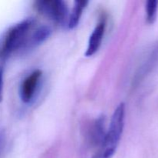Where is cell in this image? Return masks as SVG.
I'll return each mask as SVG.
<instances>
[{"label": "cell", "instance_id": "1", "mask_svg": "<svg viewBox=\"0 0 158 158\" xmlns=\"http://www.w3.org/2000/svg\"><path fill=\"white\" fill-rule=\"evenodd\" d=\"M36 21L26 19L9 28L0 40V61L20 50L35 47L33 35Z\"/></svg>", "mask_w": 158, "mask_h": 158}, {"label": "cell", "instance_id": "2", "mask_svg": "<svg viewBox=\"0 0 158 158\" xmlns=\"http://www.w3.org/2000/svg\"><path fill=\"white\" fill-rule=\"evenodd\" d=\"M125 123V104L121 103L114 110L108 131L105 134L102 150L99 154L103 158H111L115 153L123 134Z\"/></svg>", "mask_w": 158, "mask_h": 158}, {"label": "cell", "instance_id": "3", "mask_svg": "<svg viewBox=\"0 0 158 158\" xmlns=\"http://www.w3.org/2000/svg\"><path fill=\"white\" fill-rule=\"evenodd\" d=\"M34 8L40 14L59 25H65L68 19L67 5L62 0H39Z\"/></svg>", "mask_w": 158, "mask_h": 158}, {"label": "cell", "instance_id": "4", "mask_svg": "<svg viewBox=\"0 0 158 158\" xmlns=\"http://www.w3.org/2000/svg\"><path fill=\"white\" fill-rule=\"evenodd\" d=\"M42 73L40 69H35L24 79L20 86V98L25 103H30L35 96L36 89L40 84L42 77Z\"/></svg>", "mask_w": 158, "mask_h": 158}, {"label": "cell", "instance_id": "5", "mask_svg": "<svg viewBox=\"0 0 158 158\" xmlns=\"http://www.w3.org/2000/svg\"><path fill=\"white\" fill-rule=\"evenodd\" d=\"M106 26V18L102 17L100 19V22L98 23V24L94 28L90 36H89V41H88L87 49H86V52H85L86 56H92L100 49V46L102 44V42H103V36H104Z\"/></svg>", "mask_w": 158, "mask_h": 158}, {"label": "cell", "instance_id": "6", "mask_svg": "<svg viewBox=\"0 0 158 158\" xmlns=\"http://www.w3.org/2000/svg\"><path fill=\"white\" fill-rule=\"evenodd\" d=\"M88 3H89L88 1H79V0L75 1L72 12L68 18L67 25L69 29H74L78 26L83 10L86 9Z\"/></svg>", "mask_w": 158, "mask_h": 158}, {"label": "cell", "instance_id": "7", "mask_svg": "<svg viewBox=\"0 0 158 158\" xmlns=\"http://www.w3.org/2000/svg\"><path fill=\"white\" fill-rule=\"evenodd\" d=\"M145 10H146L147 23L150 25L154 24L157 19L158 11L157 0H149L147 2Z\"/></svg>", "mask_w": 158, "mask_h": 158}, {"label": "cell", "instance_id": "8", "mask_svg": "<svg viewBox=\"0 0 158 158\" xmlns=\"http://www.w3.org/2000/svg\"><path fill=\"white\" fill-rule=\"evenodd\" d=\"M3 94V72L0 68V102L2 100Z\"/></svg>", "mask_w": 158, "mask_h": 158}, {"label": "cell", "instance_id": "9", "mask_svg": "<svg viewBox=\"0 0 158 158\" xmlns=\"http://www.w3.org/2000/svg\"><path fill=\"white\" fill-rule=\"evenodd\" d=\"M93 158H103V157H102L101 156H100V154H97V155H96V156H94V157H93Z\"/></svg>", "mask_w": 158, "mask_h": 158}]
</instances>
